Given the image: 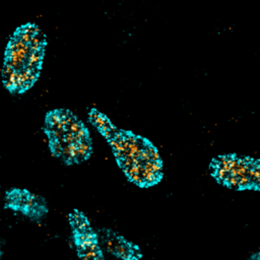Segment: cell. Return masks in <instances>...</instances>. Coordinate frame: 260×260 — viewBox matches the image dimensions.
Instances as JSON below:
<instances>
[{"label":"cell","mask_w":260,"mask_h":260,"mask_svg":"<svg viewBox=\"0 0 260 260\" xmlns=\"http://www.w3.org/2000/svg\"><path fill=\"white\" fill-rule=\"evenodd\" d=\"M45 48V35L36 24H23L11 36L2 68L3 84L11 93H22L35 84Z\"/></svg>","instance_id":"1"},{"label":"cell","mask_w":260,"mask_h":260,"mask_svg":"<svg viewBox=\"0 0 260 260\" xmlns=\"http://www.w3.org/2000/svg\"><path fill=\"white\" fill-rule=\"evenodd\" d=\"M4 207L32 221H40L49 213L47 200L23 188L7 190L4 195Z\"/></svg>","instance_id":"3"},{"label":"cell","mask_w":260,"mask_h":260,"mask_svg":"<svg viewBox=\"0 0 260 260\" xmlns=\"http://www.w3.org/2000/svg\"><path fill=\"white\" fill-rule=\"evenodd\" d=\"M45 128L51 152L64 164H79L90 155L88 132L82 122L69 111L56 110L49 113Z\"/></svg>","instance_id":"2"},{"label":"cell","mask_w":260,"mask_h":260,"mask_svg":"<svg viewBox=\"0 0 260 260\" xmlns=\"http://www.w3.org/2000/svg\"><path fill=\"white\" fill-rule=\"evenodd\" d=\"M3 254H4V251H3V243H2V240H1V238H0V260H2Z\"/></svg>","instance_id":"6"},{"label":"cell","mask_w":260,"mask_h":260,"mask_svg":"<svg viewBox=\"0 0 260 260\" xmlns=\"http://www.w3.org/2000/svg\"><path fill=\"white\" fill-rule=\"evenodd\" d=\"M79 260H104L101 248L87 249L77 253Z\"/></svg>","instance_id":"5"},{"label":"cell","mask_w":260,"mask_h":260,"mask_svg":"<svg viewBox=\"0 0 260 260\" xmlns=\"http://www.w3.org/2000/svg\"><path fill=\"white\" fill-rule=\"evenodd\" d=\"M103 243L106 249L116 256L124 260H130L132 258L130 247L121 238L107 233L103 236Z\"/></svg>","instance_id":"4"}]
</instances>
